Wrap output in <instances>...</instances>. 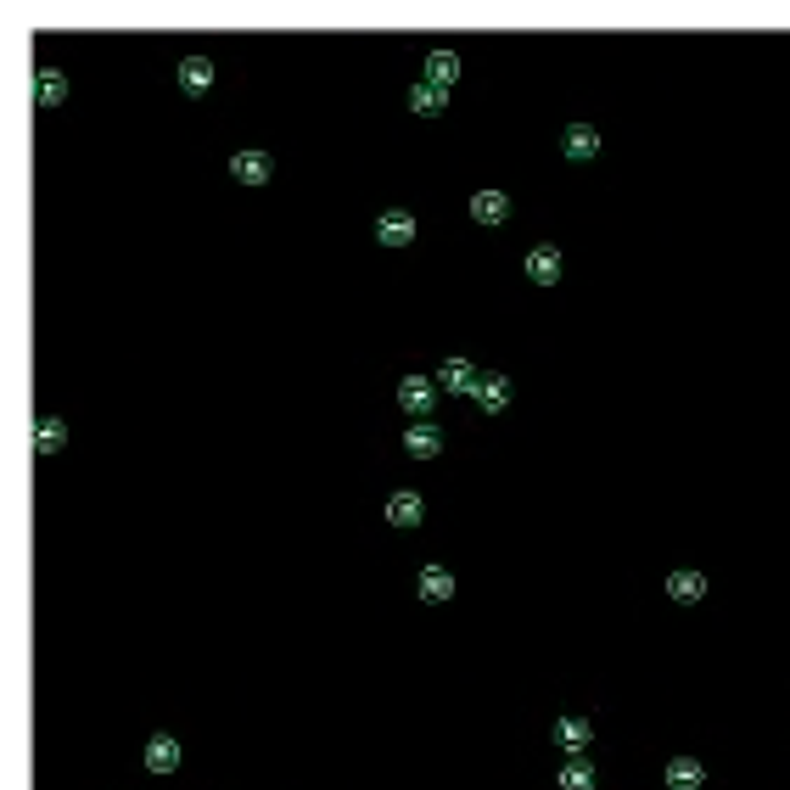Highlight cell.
<instances>
[{
  "label": "cell",
  "instance_id": "obj_1",
  "mask_svg": "<svg viewBox=\"0 0 790 790\" xmlns=\"http://www.w3.org/2000/svg\"><path fill=\"white\" fill-rule=\"evenodd\" d=\"M376 241L381 247H410L415 241V213L410 208H387L376 219Z\"/></svg>",
  "mask_w": 790,
  "mask_h": 790
},
{
  "label": "cell",
  "instance_id": "obj_2",
  "mask_svg": "<svg viewBox=\"0 0 790 790\" xmlns=\"http://www.w3.org/2000/svg\"><path fill=\"white\" fill-rule=\"evenodd\" d=\"M432 404H438V387H432L426 376H404V381H398V410L432 415Z\"/></svg>",
  "mask_w": 790,
  "mask_h": 790
},
{
  "label": "cell",
  "instance_id": "obj_3",
  "mask_svg": "<svg viewBox=\"0 0 790 790\" xmlns=\"http://www.w3.org/2000/svg\"><path fill=\"white\" fill-rule=\"evenodd\" d=\"M561 152L572 157V163H589V157H600V129H594V124H566Z\"/></svg>",
  "mask_w": 790,
  "mask_h": 790
},
{
  "label": "cell",
  "instance_id": "obj_4",
  "mask_svg": "<svg viewBox=\"0 0 790 790\" xmlns=\"http://www.w3.org/2000/svg\"><path fill=\"white\" fill-rule=\"evenodd\" d=\"M438 381L449 387V393H471V398H477V387H482V370L471 365V359H443Z\"/></svg>",
  "mask_w": 790,
  "mask_h": 790
},
{
  "label": "cell",
  "instance_id": "obj_5",
  "mask_svg": "<svg viewBox=\"0 0 790 790\" xmlns=\"http://www.w3.org/2000/svg\"><path fill=\"white\" fill-rule=\"evenodd\" d=\"M230 174H236L241 185H264L269 174H275V163H269V152H253V146H247V152L230 157Z\"/></svg>",
  "mask_w": 790,
  "mask_h": 790
},
{
  "label": "cell",
  "instance_id": "obj_6",
  "mask_svg": "<svg viewBox=\"0 0 790 790\" xmlns=\"http://www.w3.org/2000/svg\"><path fill=\"white\" fill-rule=\"evenodd\" d=\"M471 219H477V225H505L510 219V197L505 191H477V197H471Z\"/></svg>",
  "mask_w": 790,
  "mask_h": 790
},
{
  "label": "cell",
  "instance_id": "obj_7",
  "mask_svg": "<svg viewBox=\"0 0 790 790\" xmlns=\"http://www.w3.org/2000/svg\"><path fill=\"white\" fill-rule=\"evenodd\" d=\"M421 516H426V505H421L415 488H398V494L387 499V522H393V527H415Z\"/></svg>",
  "mask_w": 790,
  "mask_h": 790
},
{
  "label": "cell",
  "instance_id": "obj_8",
  "mask_svg": "<svg viewBox=\"0 0 790 790\" xmlns=\"http://www.w3.org/2000/svg\"><path fill=\"white\" fill-rule=\"evenodd\" d=\"M527 281L555 286L561 281V253H555V247H533V253H527Z\"/></svg>",
  "mask_w": 790,
  "mask_h": 790
},
{
  "label": "cell",
  "instance_id": "obj_9",
  "mask_svg": "<svg viewBox=\"0 0 790 790\" xmlns=\"http://www.w3.org/2000/svg\"><path fill=\"white\" fill-rule=\"evenodd\" d=\"M34 101H40V107H62V101H68V79H62V68H40L34 73Z\"/></svg>",
  "mask_w": 790,
  "mask_h": 790
},
{
  "label": "cell",
  "instance_id": "obj_10",
  "mask_svg": "<svg viewBox=\"0 0 790 790\" xmlns=\"http://www.w3.org/2000/svg\"><path fill=\"white\" fill-rule=\"evenodd\" d=\"M146 768H152V774H174V768H180V740H169V734L146 740Z\"/></svg>",
  "mask_w": 790,
  "mask_h": 790
},
{
  "label": "cell",
  "instance_id": "obj_11",
  "mask_svg": "<svg viewBox=\"0 0 790 790\" xmlns=\"http://www.w3.org/2000/svg\"><path fill=\"white\" fill-rule=\"evenodd\" d=\"M555 740H561V751L583 757V751H589V740H594V729H589V718H561V723H555Z\"/></svg>",
  "mask_w": 790,
  "mask_h": 790
},
{
  "label": "cell",
  "instance_id": "obj_12",
  "mask_svg": "<svg viewBox=\"0 0 790 790\" xmlns=\"http://www.w3.org/2000/svg\"><path fill=\"white\" fill-rule=\"evenodd\" d=\"M706 785V768L695 757H673L667 762V790H701Z\"/></svg>",
  "mask_w": 790,
  "mask_h": 790
},
{
  "label": "cell",
  "instance_id": "obj_13",
  "mask_svg": "<svg viewBox=\"0 0 790 790\" xmlns=\"http://www.w3.org/2000/svg\"><path fill=\"white\" fill-rule=\"evenodd\" d=\"M208 85H213V62L208 57H185L180 62V90L185 96H202Z\"/></svg>",
  "mask_w": 790,
  "mask_h": 790
},
{
  "label": "cell",
  "instance_id": "obj_14",
  "mask_svg": "<svg viewBox=\"0 0 790 790\" xmlns=\"http://www.w3.org/2000/svg\"><path fill=\"white\" fill-rule=\"evenodd\" d=\"M454 79H460V57H454V51H432V57H426V85L449 90Z\"/></svg>",
  "mask_w": 790,
  "mask_h": 790
},
{
  "label": "cell",
  "instance_id": "obj_15",
  "mask_svg": "<svg viewBox=\"0 0 790 790\" xmlns=\"http://www.w3.org/2000/svg\"><path fill=\"white\" fill-rule=\"evenodd\" d=\"M477 404L488 415H499L510 404V376H494V370H488V376H482V387H477Z\"/></svg>",
  "mask_w": 790,
  "mask_h": 790
},
{
  "label": "cell",
  "instance_id": "obj_16",
  "mask_svg": "<svg viewBox=\"0 0 790 790\" xmlns=\"http://www.w3.org/2000/svg\"><path fill=\"white\" fill-rule=\"evenodd\" d=\"M404 449H410L415 460H432V454L443 449V432L438 426H410V432H404Z\"/></svg>",
  "mask_w": 790,
  "mask_h": 790
},
{
  "label": "cell",
  "instance_id": "obj_17",
  "mask_svg": "<svg viewBox=\"0 0 790 790\" xmlns=\"http://www.w3.org/2000/svg\"><path fill=\"white\" fill-rule=\"evenodd\" d=\"M415 589H421L426 600H449L454 594V572L449 566H421V583H415Z\"/></svg>",
  "mask_w": 790,
  "mask_h": 790
},
{
  "label": "cell",
  "instance_id": "obj_18",
  "mask_svg": "<svg viewBox=\"0 0 790 790\" xmlns=\"http://www.w3.org/2000/svg\"><path fill=\"white\" fill-rule=\"evenodd\" d=\"M667 594H673L678 606H695V600L706 594V578L701 572H673V578H667Z\"/></svg>",
  "mask_w": 790,
  "mask_h": 790
},
{
  "label": "cell",
  "instance_id": "obj_19",
  "mask_svg": "<svg viewBox=\"0 0 790 790\" xmlns=\"http://www.w3.org/2000/svg\"><path fill=\"white\" fill-rule=\"evenodd\" d=\"M410 107L432 118V113H443V107H449V90H438V85H426V79H421V85L410 90Z\"/></svg>",
  "mask_w": 790,
  "mask_h": 790
},
{
  "label": "cell",
  "instance_id": "obj_20",
  "mask_svg": "<svg viewBox=\"0 0 790 790\" xmlns=\"http://www.w3.org/2000/svg\"><path fill=\"white\" fill-rule=\"evenodd\" d=\"M62 443H68V426L45 415V421L34 426V449H40V454H62Z\"/></svg>",
  "mask_w": 790,
  "mask_h": 790
},
{
  "label": "cell",
  "instance_id": "obj_21",
  "mask_svg": "<svg viewBox=\"0 0 790 790\" xmlns=\"http://www.w3.org/2000/svg\"><path fill=\"white\" fill-rule=\"evenodd\" d=\"M561 790H594V762L589 757H572L561 768Z\"/></svg>",
  "mask_w": 790,
  "mask_h": 790
}]
</instances>
